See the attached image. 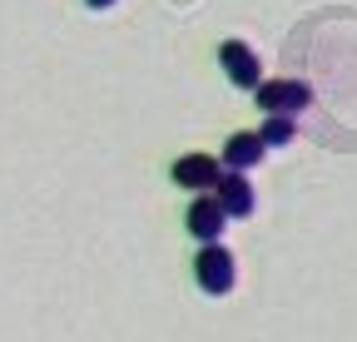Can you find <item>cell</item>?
Here are the masks:
<instances>
[{
    "instance_id": "obj_6",
    "label": "cell",
    "mask_w": 357,
    "mask_h": 342,
    "mask_svg": "<svg viewBox=\"0 0 357 342\" xmlns=\"http://www.w3.org/2000/svg\"><path fill=\"white\" fill-rule=\"evenodd\" d=\"M213 199L223 203V213H229V219H248V213L258 208V199H253V184H248V174H238V169H223V174H218V184H213Z\"/></svg>"
},
{
    "instance_id": "obj_8",
    "label": "cell",
    "mask_w": 357,
    "mask_h": 342,
    "mask_svg": "<svg viewBox=\"0 0 357 342\" xmlns=\"http://www.w3.org/2000/svg\"><path fill=\"white\" fill-rule=\"evenodd\" d=\"M258 134H263L268 149H283V144L298 139V119H293V114H263V130H258Z\"/></svg>"
},
{
    "instance_id": "obj_4",
    "label": "cell",
    "mask_w": 357,
    "mask_h": 342,
    "mask_svg": "<svg viewBox=\"0 0 357 342\" xmlns=\"http://www.w3.org/2000/svg\"><path fill=\"white\" fill-rule=\"evenodd\" d=\"M218 65H223V75H229L234 90H258V84H263V65H258V55L243 45V40H223V45H218Z\"/></svg>"
},
{
    "instance_id": "obj_9",
    "label": "cell",
    "mask_w": 357,
    "mask_h": 342,
    "mask_svg": "<svg viewBox=\"0 0 357 342\" xmlns=\"http://www.w3.org/2000/svg\"><path fill=\"white\" fill-rule=\"evenodd\" d=\"M84 6H89V10H109V6H114V0H84Z\"/></svg>"
},
{
    "instance_id": "obj_2",
    "label": "cell",
    "mask_w": 357,
    "mask_h": 342,
    "mask_svg": "<svg viewBox=\"0 0 357 342\" xmlns=\"http://www.w3.org/2000/svg\"><path fill=\"white\" fill-rule=\"evenodd\" d=\"M253 100H258V109L263 114H303L307 104H312V90L303 79H263L258 90H253Z\"/></svg>"
},
{
    "instance_id": "obj_3",
    "label": "cell",
    "mask_w": 357,
    "mask_h": 342,
    "mask_svg": "<svg viewBox=\"0 0 357 342\" xmlns=\"http://www.w3.org/2000/svg\"><path fill=\"white\" fill-rule=\"evenodd\" d=\"M218 174H223V164H218L213 154H178L174 169H169V179H174L178 189H189V194H213Z\"/></svg>"
},
{
    "instance_id": "obj_5",
    "label": "cell",
    "mask_w": 357,
    "mask_h": 342,
    "mask_svg": "<svg viewBox=\"0 0 357 342\" xmlns=\"http://www.w3.org/2000/svg\"><path fill=\"white\" fill-rule=\"evenodd\" d=\"M184 228H189L199 243H218V238H223V228H229V213H223V203H218L213 194H194Z\"/></svg>"
},
{
    "instance_id": "obj_1",
    "label": "cell",
    "mask_w": 357,
    "mask_h": 342,
    "mask_svg": "<svg viewBox=\"0 0 357 342\" xmlns=\"http://www.w3.org/2000/svg\"><path fill=\"white\" fill-rule=\"evenodd\" d=\"M194 283H199L208 297H229L234 283H238L234 253L223 248V243H204V248H199V258H194Z\"/></svg>"
},
{
    "instance_id": "obj_7",
    "label": "cell",
    "mask_w": 357,
    "mask_h": 342,
    "mask_svg": "<svg viewBox=\"0 0 357 342\" xmlns=\"http://www.w3.org/2000/svg\"><path fill=\"white\" fill-rule=\"evenodd\" d=\"M263 159H268V144H263L258 130H238V134H229V144H223V154H218V164H223V169H238V174L258 169Z\"/></svg>"
}]
</instances>
